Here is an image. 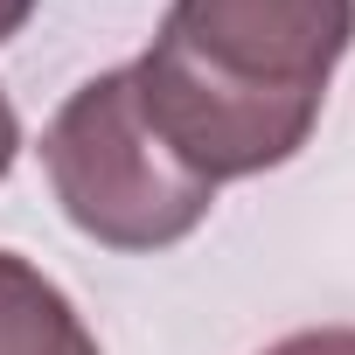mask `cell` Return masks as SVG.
<instances>
[{
    "instance_id": "obj_1",
    "label": "cell",
    "mask_w": 355,
    "mask_h": 355,
    "mask_svg": "<svg viewBox=\"0 0 355 355\" xmlns=\"http://www.w3.org/2000/svg\"><path fill=\"white\" fill-rule=\"evenodd\" d=\"M355 42V0H174L125 63L139 112L209 189L286 167Z\"/></svg>"
},
{
    "instance_id": "obj_2",
    "label": "cell",
    "mask_w": 355,
    "mask_h": 355,
    "mask_svg": "<svg viewBox=\"0 0 355 355\" xmlns=\"http://www.w3.org/2000/svg\"><path fill=\"white\" fill-rule=\"evenodd\" d=\"M42 174L91 244L132 258L196 237L216 209V189L174 160V146L139 112L132 70H98L56 105L42 125Z\"/></svg>"
},
{
    "instance_id": "obj_3",
    "label": "cell",
    "mask_w": 355,
    "mask_h": 355,
    "mask_svg": "<svg viewBox=\"0 0 355 355\" xmlns=\"http://www.w3.org/2000/svg\"><path fill=\"white\" fill-rule=\"evenodd\" d=\"M0 355H98L70 293L21 251H0Z\"/></svg>"
},
{
    "instance_id": "obj_4",
    "label": "cell",
    "mask_w": 355,
    "mask_h": 355,
    "mask_svg": "<svg viewBox=\"0 0 355 355\" xmlns=\"http://www.w3.org/2000/svg\"><path fill=\"white\" fill-rule=\"evenodd\" d=\"M265 355H355V327H300V334L272 341Z\"/></svg>"
},
{
    "instance_id": "obj_5",
    "label": "cell",
    "mask_w": 355,
    "mask_h": 355,
    "mask_svg": "<svg viewBox=\"0 0 355 355\" xmlns=\"http://www.w3.org/2000/svg\"><path fill=\"white\" fill-rule=\"evenodd\" d=\"M15 153H21V119H15L8 91H0V182H8V174H15Z\"/></svg>"
},
{
    "instance_id": "obj_6",
    "label": "cell",
    "mask_w": 355,
    "mask_h": 355,
    "mask_svg": "<svg viewBox=\"0 0 355 355\" xmlns=\"http://www.w3.org/2000/svg\"><path fill=\"white\" fill-rule=\"evenodd\" d=\"M28 15H35V0H0V42H15L28 28Z\"/></svg>"
}]
</instances>
